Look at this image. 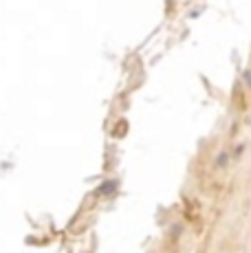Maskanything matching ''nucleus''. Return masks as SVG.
<instances>
[]
</instances>
